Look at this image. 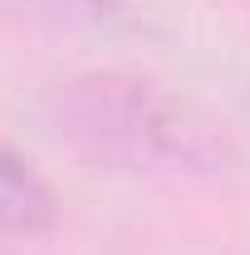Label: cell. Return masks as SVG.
Listing matches in <instances>:
<instances>
[{"label":"cell","instance_id":"obj_2","mask_svg":"<svg viewBox=\"0 0 250 255\" xmlns=\"http://www.w3.org/2000/svg\"><path fill=\"white\" fill-rule=\"evenodd\" d=\"M54 216H59V201H54L49 182L0 137V246L44 236Z\"/></svg>","mask_w":250,"mask_h":255},{"label":"cell","instance_id":"obj_3","mask_svg":"<svg viewBox=\"0 0 250 255\" xmlns=\"http://www.w3.org/2000/svg\"><path fill=\"white\" fill-rule=\"evenodd\" d=\"M59 15H69V20H94V25H103L108 15H118L113 10V0H49Z\"/></svg>","mask_w":250,"mask_h":255},{"label":"cell","instance_id":"obj_1","mask_svg":"<svg viewBox=\"0 0 250 255\" xmlns=\"http://www.w3.org/2000/svg\"><path fill=\"white\" fill-rule=\"evenodd\" d=\"M49 123L84 157L137 177H211L231 167L221 128L157 79L94 69L49 94Z\"/></svg>","mask_w":250,"mask_h":255}]
</instances>
